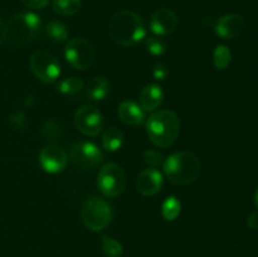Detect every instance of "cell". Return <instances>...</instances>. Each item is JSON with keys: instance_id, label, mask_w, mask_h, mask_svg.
<instances>
[{"instance_id": "1", "label": "cell", "mask_w": 258, "mask_h": 257, "mask_svg": "<svg viewBox=\"0 0 258 257\" xmlns=\"http://www.w3.org/2000/svg\"><path fill=\"white\" fill-rule=\"evenodd\" d=\"M108 34L117 44L133 47L146 37L145 23L136 13L121 10L111 18L108 23Z\"/></svg>"}, {"instance_id": "2", "label": "cell", "mask_w": 258, "mask_h": 257, "mask_svg": "<svg viewBox=\"0 0 258 257\" xmlns=\"http://www.w3.org/2000/svg\"><path fill=\"white\" fill-rule=\"evenodd\" d=\"M146 133L158 148H169L180 133V120L171 110H159L146 120Z\"/></svg>"}, {"instance_id": "3", "label": "cell", "mask_w": 258, "mask_h": 257, "mask_svg": "<svg viewBox=\"0 0 258 257\" xmlns=\"http://www.w3.org/2000/svg\"><path fill=\"white\" fill-rule=\"evenodd\" d=\"M163 166L166 178L176 185H188L201 174V161L190 151L171 154L164 160Z\"/></svg>"}, {"instance_id": "4", "label": "cell", "mask_w": 258, "mask_h": 257, "mask_svg": "<svg viewBox=\"0 0 258 257\" xmlns=\"http://www.w3.org/2000/svg\"><path fill=\"white\" fill-rule=\"evenodd\" d=\"M39 29L40 18L37 14L32 12L18 13L8 23L7 38L12 44L23 47L34 40Z\"/></svg>"}, {"instance_id": "5", "label": "cell", "mask_w": 258, "mask_h": 257, "mask_svg": "<svg viewBox=\"0 0 258 257\" xmlns=\"http://www.w3.org/2000/svg\"><path fill=\"white\" fill-rule=\"evenodd\" d=\"M81 216L88 229L98 232L105 229L112 221V208L105 199L92 197L83 203Z\"/></svg>"}, {"instance_id": "6", "label": "cell", "mask_w": 258, "mask_h": 257, "mask_svg": "<svg viewBox=\"0 0 258 257\" xmlns=\"http://www.w3.org/2000/svg\"><path fill=\"white\" fill-rule=\"evenodd\" d=\"M68 159L77 168L91 170L103 161V153L96 144L90 141H75L68 149Z\"/></svg>"}, {"instance_id": "7", "label": "cell", "mask_w": 258, "mask_h": 257, "mask_svg": "<svg viewBox=\"0 0 258 257\" xmlns=\"http://www.w3.org/2000/svg\"><path fill=\"white\" fill-rule=\"evenodd\" d=\"M97 186L101 193L108 198L121 196L126 186V175L123 169L115 163L105 164L98 171Z\"/></svg>"}, {"instance_id": "8", "label": "cell", "mask_w": 258, "mask_h": 257, "mask_svg": "<svg viewBox=\"0 0 258 257\" xmlns=\"http://www.w3.org/2000/svg\"><path fill=\"white\" fill-rule=\"evenodd\" d=\"M33 75L45 85H52L60 75V65L54 55L45 50H35L29 59Z\"/></svg>"}, {"instance_id": "9", "label": "cell", "mask_w": 258, "mask_h": 257, "mask_svg": "<svg viewBox=\"0 0 258 257\" xmlns=\"http://www.w3.org/2000/svg\"><path fill=\"white\" fill-rule=\"evenodd\" d=\"M67 62L78 71H85L92 66L95 60V48L85 38H72L64 48Z\"/></svg>"}, {"instance_id": "10", "label": "cell", "mask_w": 258, "mask_h": 257, "mask_svg": "<svg viewBox=\"0 0 258 257\" xmlns=\"http://www.w3.org/2000/svg\"><path fill=\"white\" fill-rule=\"evenodd\" d=\"M75 125L83 135L97 136L105 126V118L95 106L85 105L76 111Z\"/></svg>"}, {"instance_id": "11", "label": "cell", "mask_w": 258, "mask_h": 257, "mask_svg": "<svg viewBox=\"0 0 258 257\" xmlns=\"http://www.w3.org/2000/svg\"><path fill=\"white\" fill-rule=\"evenodd\" d=\"M68 155L62 148L57 145H48L39 153V164L48 174H59L66 169Z\"/></svg>"}, {"instance_id": "12", "label": "cell", "mask_w": 258, "mask_h": 257, "mask_svg": "<svg viewBox=\"0 0 258 257\" xmlns=\"http://www.w3.org/2000/svg\"><path fill=\"white\" fill-rule=\"evenodd\" d=\"M178 17L175 12L169 8H160L155 10L150 18V30L158 37H165L171 34L178 27Z\"/></svg>"}, {"instance_id": "13", "label": "cell", "mask_w": 258, "mask_h": 257, "mask_svg": "<svg viewBox=\"0 0 258 257\" xmlns=\"http://www.w3.org/2000/svg\"><path fill=\"white\" fill-rule=\"evenodd\" d=\"M163 174L155 168H148L140 171L136 179V188L139 193L145 197L155 196L163 186Z\"/></svg>"}, {"instance_id": "14", "label": "cell", "mask_w": 258, "mask_h": 257, "mask_svg": "<svg viewBox=\"0 0 258 257\" xmlns=\"http://www.w3.org/2000/svg\"><path fill=\"white\" fill-rule=\"evenodd\" d=\"M213 28L222 39H233L243 30L244 19L239 14H226L214 23Z\"/></svg>"}, {"instance_id": "15", "label": "cell", "mask_w": 258, "mask_h": 257, "mask_svg": "<svg viewBox=\"0 0 258 257\" xmlns=\"http://www.w3.org/2000/svg\"><path fill=\"white\" fill-rule=\"evenodd\" d=\"M164 98L163 88L156 83H149L140 92V106L146 112L155 111L161 105Z\"/></svg>"}, {"instance_id": "16", "label": "cell", "mask_w": 258, "mask_h": 257, "mask_svg": "<svg viewBox=\"0 0 258 257\" xmlns=\"http://www.w3.org/2000/svg\"><path fill=\"white\" fill-rule=\"evenodd\" d=\"M118 117L122 122L130 126H139L145 121V111L134 101H123L118 106Z\"/></svg>"}, {"instance_id": "17", "label": "cell", "mask_w": 258, "mask_h": 257, "mask_svg": "<svg viewBox=\"0 0 258 257\" xmlns=\"http://www.w3.org/2000/svg\"><path fill=\"white\" fill-rule=\"evenodd\" d=\"M111 90V83L105 77H95L87 83L86 96L92 101H102L107 97Z\"/></svg>"}, {"instance_id": "18", "label": "cell", "mask_w": 258, "mask_h": 257, "mask_svg": "<svg viewBox=\"0 0 258 257\" xmlns=\"http://www.w3.org/2000/svg\"><path fill=\"white\" fill-rule=\"evenodd\" d=\"M123 134L116 127H108L102 135V145L110 153L117 151L122 146Z\"/></svg>"}, {"instance_id": "19", "label": "cell", "mask_w": 258, "mask_h": 257, "mask_svg": "<svg viewBox=\"0 0 258 257\" xmlns=\"http://www.w3.org/2000/svg\"><path fill=\"white\" fill-rule=\"evenodd\" d=\"M45 34L53 42L62 43L68 39L70 32H68L67 27L62 22H59V20H52V22H49L45 25Z\"/></svg>"}, {"instance_id": "20", "label": "cell", "mask_w": 258, "mask_h": 257, "mask_svg": "<svg viewBox=\"0 0 258 257\" xmlns=\"http://www.w3.org/2000/svg\"><path fill=\"white\" fill-rule=\"evenodd\" d=\"M54 13L63 17H72L81 10V0H53Z\"/></svg>"}, {"instance_id": "21", "label": "cell", "mask_w": 258, "mask_h": 257, "mask_svg": "<svg viewBox=\"0 0 258 257\" xmlns=\"http://www.w3.org/2000/svg\"><path fill=\"white\" fill-rule=\"evenodd\" d=\"M181 211V204L176 197H168L161 207V214L166 221H174L178 218Z\"/></svg>"}, {"instance_id": "22", "label": "cell", "mask_w": 258, "mask_h": 257, "mask_svg": "<svg viewBox=\"0 0 258 257\" xmlns=\"http://www.w3.org/2000/svg\"><path fill=\"white\" fill-rule=\"evenodd\" d=\"M231 50L226 45H217L216 50L213 53V63L218 71H223L228 67L231 63Z\"/></svg>"}, {"instance_id": "23", "label": "cell", "mask_w": 258, "mask_h": 257, "mask_svg": "<svg viewBox=\"0 0 258 257\" xmlns=\"http://www.w3.org/2000/svg\"><path fill=\"white\" fill-rule=\"evenodd\" d=\"M83 88V81L78 77H68L60 81L57 85L58 92L63 95H73Z\"/></svg>"}, {"instance_id": "24", "label": "cell", "mask_w": 258, "mask_h": 257, "mask_svg": "<svg viewBox=\"0 0 258 257\" xmlns=\"http://www.w3.org/2000/svg\"><path fill=\"white\" fill-rule=\"evenodd\" d=\"M102 251L107 257H120L122 254L123 249L120 242L111 237H102Z\"/></svg>"}, {"instance_id": "25", "label": "cell", "mask_w": 258, "mask_h": 257, "mask_svg": "<svg viewBox=\"0 0 258 257\" xmlns=\"http://www.w3.org/2000/svg\"><path fill=\"white\" fill-rule=\"evenodd\" d=\"M42 134L47 140H59V138H62V127L54 120L45 121L42 127Z\"/></svg>"}, {"instance_id": "26", "label": "cell", "mask_w": 258, "mask_h": 257, "mask_svg": "<svg viewBox=\"0 0 258 257\" xmlns=\"http://www.w3.org/2000/svg\"><path fill=\"white\" fill-rule=\"evenodd\" d=\"M146 48L153 55H161L165 53L166 44L163 39L159 37H148L145 39Z\"/></svg>"}, {"instance_id": "27", "label": "cell", "mask_w": 258, "mask_h": 257, "mask_svg": "<svg viewBox=\"0 0 258 257\" xmlns=\"http://www.w3.org/2000/svg\"><path fill=\"white\" fill-rule=\"evenodd\" d=\"M143 159L146 164L151 166H158V165H163L164 160L165 158L163 156V154L159 153L158 150H146L145 153L143 154Z\"/></svg>"}, {"instance_id": "28", "label": "cell", "mask_w": 258, "mask_h": 257, "mask_svg": "<svg viewBox=\"0 0 258 257\" xmlns=\"http://www.w3.org/2000/svg\"><path fill=\"white\" fill-rule=\"evenodd\" d=\"M169 75V68L164 63H156L153 68V77L158 81H164Z\"/></svg>"}, {"instance_id": "29", "label": "cell", "mask_w": 258, "mask_h": 257, "mask_svg": "<svg viewBox=\"0 0 258 257\" xmlns=\"http://www.w3.org/2000/svg\"><path fill=\"white\" fill-rule=\"evenodd\" d=\"M20 2L30 9H43L44 7H47L49 0H20Z\"/></svg>"}, {"instance_id": "30", "label": "cell", "mask_w": 258, "mask_h": 257, "mask_svg": "<svg viewBox=\"0 0 258 257\" xmlns=\"http://www.w3.org/2000/svg\"><path fill=\"white\" fill-rule=\"evenodd\" d=\"M247 224L251 229H258V211L249 214L248 219H247Z\"/></svg>"}, {"instance_id": "31", "label": "cell", "mask_w": 258, "mask_h": 257, "mask_svg": "<svg viewBox=\"0 0 258 257\" xmlns=\"http://www.w3.org/2000/svg\"><path fill=\"white\" fill-rule=\"evenodd\" d=\"M8 37V30H7V25L5 23L0 19V45L5 42Z\"/></svg>"}, {"instance_id": "32", "label": "cell", "mask_w": 258, "mask_h": 257, "mask_svg": "<svg viewBox=\"0 0 258 257\" xmlns=\"http://www.w3.org/2000/svg\"><path fill=\"white\" fill-rule=\"evenodd\" d=\"M254 204H256V208L258 211V188H257L256 193H254Z\"/></svg>"}]
</instances>
